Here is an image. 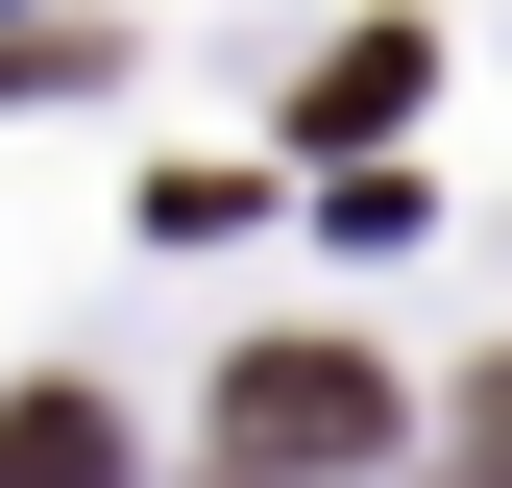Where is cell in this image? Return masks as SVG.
I'll list each match as a JSON object with an SVG mask.
<instances>
[{
	"mask_svg": "<svg viewBox=\"0 0 512 488\" xmlns=\"http://www.w3.org/2000/svg\"><path fill=\"white\" fill-rule=\"evenodd\" d=\"M0 488H122V415L98 391H0Z\"/></svg>",
	"mask_w": 512,
	"mask_h": 488,
	"instance_id": "7a4b0ae2",
	"label": "cell"
},
{
	"mask_svg": "<svg viewBox=\"0 0 512 488\" xmlns=\"http://www.w3.org/2000/svg\"><path fill=\"white\" fill-rule=\"evenodd\" d=\"M464 464H488V488H512V366H464Z\"/></svg>",
	"mask_w": 512,
	"mask_h": 488,
	"instance_id": "277c9868",
	"label": "cell"
},
{
	"mask_svg": "<svg viewBox=\"0 0 512 488\" xmlns=\"http://www.w3.org/2000/svg\"><path fill=\"white\" fill-rule=\"evenodd\" d=\"M391 440H415V415H391L366 342H244V366H220V464H244V488H366Z\"/></svg>",
	"mask_w": 512,
	"mask_h": 488,
	"instance_id": "6da1fadb",
	"label": "cell"
},
{
	"mask_svg": "<svg viewBox=\"0 0 512 488\" xmlns=\"http://www.w3.org/2000/svg\"><path fill=\"white\" fill-rule=\"evenodd\" d=\"M415 122V25H366V49H317V147H391Z\"/></svg>",
	"mask_w": 512,
	"mask_h": 488,
	"instance_id": "3957f363",
	"label": "cell"
}]
</instances>
